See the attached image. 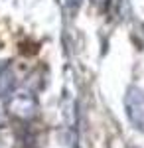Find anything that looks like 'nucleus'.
Segmentation results:
<instances>
[{"mask_svg": "<svg viewBox=\"0 0 144 148\" xmlns=\"http://www.w3.org/2000/svg\"><path fill=\"white\" fill-rule=\"evenodd\" d=\"M124 111L130 125L144 132V93L138 87H128L124 95Z\"/></svg>", "mask_w": 144, "mask_h": 148, "instance_id": "f03ea898", "label": "nucleus"}, {"mask_svg": "<svg viewBox=\"0 0 144 148\" xmlns=\"http://www.w3.org/2000/svg\"><path fill=\"white\" fill-rule=\"evenodd\" d=\"M6 121H8V109H6L4 97H0V128L6 125Z\"/></svg>", "mask_w": 144, "mask_h": 148, "instance_id": "20e7f679", "label": "nucleus"}, {"mask_svg": "<svg viewBox=\"0 0 144 148\" xmlns=\"http://www.w3.org/2000/svg\"><path fill=\"white\" fill-rule=\"evenodd\" d=\"M81 2H83V0H65V4H67V8H69V10L79 8V6H81Z\"/></svg>", "mask_w": 144, "mask_h": 148, "instance_id": "39448f33", "label": "nucleus"}, {"mask_svg": "<svg viewBox=\"0 0 144 148\" xmlns=\"http://www.w3.org/2000/svg\"><path fill=\"white\" fill-rule=\"evenodd\" d=\"M6 109H8V114L20 119V121H28V119H32L34 114H36L38 105H36V99H34L32 93L20 89V91H14L8 97Z\"/></svg>", "mask_w": 144, "mask_h": 148, "instance_id": "f257e3e1", "label": "nucleus"}, {"mask_svg": "<svg viewBox=\"0 0 144 148\" xmlns=\"http://www.w3.org/2000/svg\"><path fill=\"white\" fill-rule=\"evenodd\" d=\"M14 85H16V75L8 65L0 69V97H8L14 91Z\"/></svg>", "mask_w": 144, "mask_h": 148, "instance_id": "7ed1b4c3", "label": "nucleus"}]
</instances>
